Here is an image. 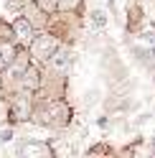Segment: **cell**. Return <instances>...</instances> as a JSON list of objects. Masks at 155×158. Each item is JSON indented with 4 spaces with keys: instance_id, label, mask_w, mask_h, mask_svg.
Masks as SVG:
<instances>
[{
    "instance_id": "1",
    "label": "cell",
    "mask_w": 155,
    "mask_h": 158,
    "mask_svg": "<svg viewBox=\"0 0 155 158\" xmlns=\"http://www.w3.org/2000/svg\"><path fill=\"white\" fill-rule=\"evenodd\" d=\"M31 123L46 130H66L74 123V107L69 97H54V100H36Z\"/></svg>"
},
{
    "instance_id": "2",
    "label": "cell",
    "mask_w": 155,
    "mask_h": 158,
    "mask_svg": "<svg viewBox=\"0 0 155 158\" xmlns=\"http://www.w3.org/2000/svg\"><path fill=\"white\" fill-rule=\"evenodd\" d=\"M46 31L54 33L61 44L74 46V44L81 38V33H84V18H81V15H74V13L54 10V13H48Z\"/></svg>"
},
{
    "instance_id": "3",
    "label": "cell",
    "mask_w": 155,
    "mask_h": 158,
    "mask_svg": "<svg viewBox=\"0 0 155 158\" xmlns=\"http://www.w3.org/2000/svg\"><path fill=\"white\" fill-rule=\"evenodd\" d=\"M5 100V117H3V125H28L31 123V112H33V105H36V97L33 92H26V89H15V92H8L3 94Z\"/></svg>"
},
{
    "instance_id": "4",
    "label": "cell",
    "mask_w": 155,
    "mask_h": 158,
    "mask_svg": "<svg viewBox=\"0 0 155 158\" xmlns=\"http://www.w3.org/2000/svg\"><path fill=\"white\" fill-rule=\"evenodd\" d=\"M74 64H76V54H74V46H69V44H61V46L54 51V56L48 59V61H46L41 69H43V74H48V77L69 79V74H71Z\"/></svg>"
},
{
    "instance_id": "5",
    "label": "cell",
    "mask_w": 155,
    "mask_h": 158,
    "mask_svg": "<svg viewBox=\"0 0 155 158\" xmlns=\"http://www.w3.org/2000/svg\"><path fill=\"white\" fill-rule=\"evenodd\" d=\"M26 46H28V51H31V59H33L36 64H41V66H43L48 59L54 56V51L61 46V41H59L54 33H48L46 28H43V31H36L33 38H31Z\"/></svg>"
},
{
    "instance_id": "6",
    "label": "cell",
    "mask_w": 155,
    "mask_h": 158,
    "mask_svg": "<svg viewBox=\"0 0 155 158\" xmlns=\"http://www.w3.org/2000/svg\"><path fill=\"white\" fill-rule=\"evenodd\" d=\"M15 156L18 158H54L56 151L48 140H38V138H23L15 145Z\"/></svg>"
},
{
    "instance_id": "7",
    "label": "cell",
    "mask_w": 155,
    "mask_h": 158,
    "mask_svg": "<svg viewBox=\"0 0 155 158\" xmlns=\"http://www.w3.org/2000/svg\"><path fill=\"white\" fill-rule=\"evenodd\" d=\"M125 36H135L145 26L148 21V13H145V5L142 0H127V5H125Z\"/></svg>"
},
{
    "instance_id": "8",
    "label": "cell",
    "mask_w": 155,
    "mask_h": 158,
    "mask_svg": "<svg viewBox=\"0 0 155 158\" xmlns=\"http://www.w3.org/2000/svg\"><path fill=\"white\" fill-rule=\"evenodd\" d=\"M41 79H43V69L41 64H36L31 61L26 69H23V74L18 77V82H15V89H26V92H36L38 87H41ZM13 89V92H15Z\"/></svg>"
},
{
    "instance_id": "9",
    "label": "cell",
    "mask_w": 155,
    "mask_h": 158,
    "mask_svg": "<svg viewBox=\"0 0 155 158\" xmlns=\"http://www.w3.org/2000/svg\"><path fill=\"white\" fill-rule=\"evenodd\" d=\"M18 13H23V15L28 18V21H31V26L36 28V31H43V28H46L48 13H43L41 8H38V5L33 3V0H26V5H23V8H21Z\"/></svg>"
},
{
    "instance_id": "10",
    "label": "cell",
    "mask_w": 155,
    "mask_h": 158,
    "mask_svg": "<svg viewBox=\"0 0 155 158\" xmlns=\"http://www.w3.org/2000/svg\"><path fill=\"white\" fill-rule=\"evenodd\" d=\"M13 31H15V36H18V41L21 44H28L33 38V33H36V28L31 26V21L23 15V13H15V18H13Z\"/></svg>"
},
{
    "instance_id": "11",
    "label": "cell",
    "mask_w": 155,
    "mask_h": 158,
    "mask_svg": "<svg viewBox=\"0 0 155 158\" xmlns=\"http://www.w3.org/2000/svg\"><path fill=\"white\" fill-rule=\"evenodd\" d=\"M84 21H89L97 31H102V28L109 26V10L107 8H89V10L84 13Z\"/></svg>"
},
{
    "instance_id": "12",
    "label": "cell",
    "mask_w": 155,
    "mask_h": 158,
    "mask_svg": "<svg viewBox=\"0 0 155 158\" xmlns=\"http://www.w3.org/2000/svg\"><path fill=\"white\" fill-rule=\"evenodd\" d=\"M56 10H64V13H74V15H81L86 13V0H59Z\"/></svg>"
},
{
    "instance_id": "13",
    "label": "cell",
    "mask_w": 155,
    "mask_h": 158,
    "mask_svg": "<svg viewBox=\"0 0 155 158\" xmlns=\"http://www.w3.org/2000/svg\"><path fill=\"white\" fill-rule=\"evenodd\" d=\"M15 48H18V44H13V41H0V72L10 64V59L15 56Z\"/></svg>"
},
{
    "instance_id": "14",
    "label": "cell",
    "mask_w": 155,
    "mask_h": 158,
    "mask_svg": "<svg viewBox=\"0 0 155 158\" xmlns=\"http://www.w3.org/2000/svg\"><path fill=\"white\" fill-rule=\"evenodd\" d=\"M97 102H102V87H92V89L84 92V100H81V107L84 110H92Z\"/></svg>"
},
{
    "instance_id": "15",
    "label": "cell",
    "mask_w": 155,
    "mask_h": 158,
    "mask_svg": "<svg viewBox=\"0 0 155 158\" xmlns=\"http://www.w3.org/2000/svg\"><path fill=\"white\" fill-rule=\"evenodd\" d=\"M0 41H13V44H18V36H15V31H13V23L8 21V18H3V15H0Z\"/></svg>"
},
{
    "instance_id": "16",
    "label": "cell",
    "mask_w": 155,
    "mask_h": 158,
    "mask_svg": "<svg viewBox=\"0 0 155 158\" xmlns=\"http://www.w3.org/2000/svg\"><path fill=\"white\" fill-rule=\"evenodd\" d=\"M114 153V148L107 143V140H99L97 145H89L86 148V156H112Z\"/></svg>"
},
{
    "instance_id": "17",
    "label": "cell",
    "mask_w": 155,
    "mask_h": 158,
    "mask_svg": "<svg viewBox=\"0 0 155 158\" xmlns=\"http://www.w3.org/2000/svg\"><path fill=\"white\" fill-rule=\"evenodd\" d=\"M135 38H137L140 44H145V46H153L155 44V28H140V31L135 33Z\"/></svg>"
},
{
    "instance_id": "18",
    "label": "cell",
    "mask_w": 155,
    "mask_h": 158,
    "mask_svg": "<svg viewBox=\"0 0 155 158\" xmlns=\"http://www.w3.org/2000/svg\"><path fill=\"white\" fill-rule=\"evenodd\" d=\"M10 140H15V127L13 125H3L0 127V143H10Z\"/></svg>"
},
{
    "instance_id": "19",
    "label": "cell",
    "mask_w": 155,
    "mask_h": 158,
    "mask_svg": "<svg viewBox=\"0 0 155 158\" xmlns=\"http://www.w3.org/2000/svg\"><path fill=\"white\" fill-rule=\"evenodd\" d=\"M33 3L41 8L43 13H54V10H56V5H59V0H33Z\"/></svg>"
},
{
    "instance_id": "20",
    "label": "cell",
    "mask_w": 155,
    "mask_h": 158,
    "mask_svg": "<svg viewBox=\"0 0 155 158\" xmlns=\"http://www.w3.org/2000/svg\"><path fill=\"white\" fill-rule=\"evenodd\" d=\"M97 127H99V130H109V127H112V115H107V112L99 115V117H97Z\"/></svg>"
},
{
    "instance_id": "21",
    "label": "cell",
    "mask_w": 155,
    "mask_h": 158,
    "mask_svg": "<svg viewBox=\"0 0 155 158\" xmlns=\"http://www.w3.org/2000/svg\"><path fill=\"white\" fill-rule=\"evenodd\" d=\"M23 5H26V0H5V3H3L5 10H13V13H18Z\"/></svg>"
},
{
    "instance_id": "22",
    "label": "cell",
    "mask_w": 155,
    "mask_h": 158,
    "mask_svg": "<svg viewBox=\"0 0 155 158\" xmlns=\"http://www.w3.org/2000/svg\"><path fill=\"white\" fill-rule=\"evenodd\" d=\"M150 117H153V112H140V115H137V117H135V120H132V125L137 127V125H142V123H148Z\"/></svg>"
},
{
    "instance_id": "23",
    "label": "cell",
    "mask_w": 155,
    "mask_h": 158,
    "mask_svg": "<svg viewBox=\"0 0 155 158\" xmlns=\"http://www.w3.org/2000/svg\"><path fill=\"white\" fill-rule=\"evenodd\" d=\"M150 77H153V87H155V72H153V74H150Z\"/></svg>"
}]
</instances>
